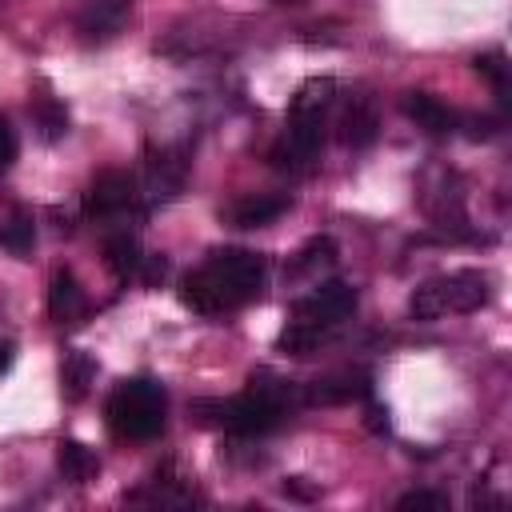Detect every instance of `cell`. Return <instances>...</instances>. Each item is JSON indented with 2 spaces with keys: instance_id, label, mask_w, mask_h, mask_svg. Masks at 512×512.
<instances>
[{
  "instance_id": "obj_1",
  "label": "cell",
  "mask_w": 512,
  "mask_h": 512,
  "mask_svg": "<svg viewBox=\"0 0 512 512\" xmlns=\"http://www.w3.org/2000/svg\"><path fill=\"white\" fill-rule=\"evenodd\" d=\"M268 260L248 248H216L196 272L180 280V300L200 316H224L264 292Z\"/></svg>"
},
{
  "instance_id": "obj_2",
  "label": "cell",
  "mask_w": 512,
  "mask_h": 512,
  "mask_svg": "<svg viewBox=\"0 0 512 512\" xmlns=\"http://www.w3.org/2000/svg\"><path fill=\"white\" fill-rule=\"evenodd\" d=\"M332 108H336V80L332 76H312V80H304L296 88V96L288 104L284 136L268 152V160H272L276 172L308 176L320 164L324 128H328V112Z\"/></svg>"
},
{
  "instance_id": "obj_3",
  "label": "cell",
  "mask_w": 512,
  "mask_h": 512,
  "mask_svg": "<svg viewBox=\"0 0 512 512\" xmlns=\"http://www.w3.org/2000/svg\"><path fill=\"white\" fill-rule=\"evenodd\" d=\"M104 420L120 440H156L168 420V392L152 376L120 380L104 400Z\"/></svg>"
},
{
  "instance_id": "obj_4",
  "label": "cell",
  "mask_w": 512,
  "mask_h": 512,
  "mask_svg": "<svg viewBox=\"0 0 512 512\" xmlns=\"http://www.w3.org/2000/svg\"><path fill=\"white\" fill-rule=\"evenodd\" d=\"M488 296H492V284L480 268H456V272L424 280L412 292L408 312L412 320H440L448 312H476L488 304Z\"/></svg>"
},
{
  "instance_id": "obj_5",
  "label": "cell",
  "mask_w": 512,
  "mask_h": 512,
  "mask_svg": "<svg viewBox=\"0 0 512 512\" xmlns=\"http://www.w3.org/2000/svg\"><path fill=\"white\" fill-rule=\"evenodd\" d=\"M140 200V184L132 172L124 168H104L92 176L88 192H84V216L92 220H116L124 212H132Z\"/></svg>"
},
{
  "instance_id": "obj_6",
  "label": "cell",
  "mask_w": 512,
  "mask_h": 512,
  "mask_svg": "<svg viewBox=\"0 0 512 512\" xmlns=\"http://www.w3.org/2000/svg\"><path fill=\"white\" fill-rule=\"evenodd\" d=\"M352 312H356V288L344 284V280H328V284L312 288L308 296L292 300V316H296V320H308V324H328V328H336V324H344Z\"/></svg>"
},
{
  "instance_id": "obj_7",
  "label": "cell",
  "mask_w": 512,
  "mask_h": 512,
  "mask_svg": "<svg viewBox=\"0 0 512 512\" xmlns=\"http://www.w3.org/2000/svg\"><path fill=\"white\" fill-rule=\"evenodd\" d=\"M336 132H340V144L352 148V152H364L376 144L380 136V108L368 92H352L344 96L340 112H336Z\"/></svg>"
},
{
  "instance_id": "obj_8",
  "label": "cell",
  "mask_w": 512,
  "mask_h": 512,
  "mask_svg": "<svg viewBox=\"0 0 512 512\" xmlns=\"http://www.w3.org/2000/svg\"><path fill=\"white\" fill-rule=\"evenodd\" d=\"M128 12H132V0H84V8L76 12V32L84 44H104L120 36Z\"/></svg>"
},
{
  "instance_id": "obj_9",
  "label": "cell",
  "mask_w": 512,
  "mask_h": 512,
  "mask_svg": "<svg viewBox=\"0 0 512 512\" xmlns=\"http://www.w3.org/2000/svg\"><path fill=\"white\" fill-rule=\"evenodd\" d=\"M372 396V376L368 372H336L312 384H300L304 404H348V400H368Z\"/></svg>"
},
{
  "instance_id": "obj_10",
  "label": "cell",
  "mask_w": 512,
  "mask_h": 512,
  "mask_svg": "<svg viewBox=\"0 0 512 512\" xmlns=\"http://www.w3.org/2000/svg\"><path fill=\"white\" fill-rule=\"evenodd\" d=\"M288 196L284 192H256V196H240V200H232L224 212H220V220H228L232 228H264V224H272V220H280L284 212H288Z\"/></svg>"
},
{
  "instance_id": "obj_11",
  "label": "cell",
  "mask_w": 512,
  "mask_h": 512,
  "mask_svg": "<svg viewBox=\"0 0 512 512\" xmlns=\"http://www.w3.org/2000/svg\"><path fill=\"white\" fill-rule=\"evenodd\" d=\"M48 316H52L56 324H64V328H72V324H80V320L88 316L84 288H80V280H76L68 268L52 272V284H48Z\"/></svg>"
},
{
  "instance_id": "obj_12",
  "label": "cell",
  "mask_w": 512,
  "mask_h": 512,
  "mask_svg": "<svg viewBox=\"0 0 512 512\" xmlns=\"http://www.w3.org/2000/svg\"><path fill=\"white\" fill-rule=\"evenodd\" d=\"M400 108H404L408 120H416V128H424V132H432V136H448V132L460 124L456 112H452L444 100H436L432 92H404Z\"/></svg>"
},
{
  "instance_id": "obj_13",
  "label": "cell",
  "mask_w": 512,
  "mask_h": 512,
  "mask_svg": "<svg viewBox=\"0 0 512 512\" xmlns=\"http://www.w3.org/2000/svg\"><path fill=\"white\" fill-rule=\"evenodd\" d=\"M184 184V160L176 152H160V156H148V168H144V192L148 200H172Z\"/></svg>"
},
{
  "instance_id": "obj_14",
  "label": "cell",
  "mask_w": 512,
  "mask_h": 512,
  "mask_svg": "<svg viewBox=\"0 0 512 512\" xmlns=\"http://www.w3.org/2000/svg\"><path fill=\"white\" fill-rule=\"evenodd\" d=\"M104 264L112 268L116 280H140V268H144V248L132 232H112L104 240Z\"/></svg>"
},
{
  "instance_id": "obj_15",
  "label": "cell",
  "mask_w": 512,
  "mask_h": 512,
  "mask_svg": "<svg viewBox=\"0 0 512 512\" xmlns=\"http://www.w3.org/2000/svg\"><path fill=\"white\" fill-rule=\"evenodd\" d=\"M332 340V328L328 324H308V320H292L280 336H276V348L284 356H312L320 344Z\"/></svg>"
},
{
  "instance_id": "obj_16",
  "label": "cell",
  "mask_w": 512,
  "mask_h": 512,
  "mask_svg": "<svg viewBox=\"0 0 512 512\" xmlns=\"http://www.w3.org/2000/svg\"><path fill=\"white\" fill-rule=\"evenodd\" d=\"M92 376H96V364H92V356L88 352H80V348H68L64 352V360H60V392H64V400H84L88 396V384H92Z\"/></svg>"
},
{
  "instance_id": "obj_17",
  "label": "cell",
  "mask_w": 512,
  "mask_h": 512,
  "mask_svg": "<svg viewBox=\"0 0 512 512\" xmlns=\"http://www.w3.org/2000/svg\"><path fill=\"white\" fill-rule=\"evenodd\" d=\"M56 464H60L64 480H72V484H84V480H92V476L100 472V460H96V452H92V448H84L80 440H60Z\"/></svg>"
},
{
  "instance_id": "obj_18",
  "label": "cell",
  "mask_w": 512,
  "mask_h": 512,
  "mask_svg": "<svg viewBox=\"0 0 512 512\" xmlns=\"http://www.w3.org/2000/svg\"><path fill=\"white\" fill-rule=\"evenodd\" d=\"M336 240L332 236H312L300 252H296V260L288 264V272L292 276H312V272H320V268H332L336 264Z\"/></svg>"
},
{
  "instance_id": "obj_19",
  "label": "cell",
  "mask_w": 512,
  "mask_h": 512,
  "mask_svg": "<svg viewBox=\"0 0 512 512\" xmlns=\"http://www.w3.org/2000/svg\"><path fill=\"white\" fill-rule=\"evenodd\" d=\"M36 244V224L24 208H16L8 220H0V248L12 252V256H28Z\"/></svg>"
},
{
  "instance_id": "obj_20",
  "label": "cell",
  "mask_w": 512,
  "mask_h": 512,
  "mask_svg": "<svg viewBox=\"0 0 512 512\" xmlns=\"http://www.w3.org/2000/svg\"><path fill=\"white\" fill-rule=\"evenodd\" d=\"M32 120H36V128H40L44 140H60V136L68 132V108H64L56 96H36Z\"/></svg>"
},
{
  "instance_id": "obj_21",
  "label": "cell",
  "mask_w": 512,
  "mask_h": 512,
  "mask_svg": "<svg viewBox=\"0 0 512 512\" xmlns=\"http://www.w3.org/2000/svg\"><path fill=\"white\" fill-rule=\"evenodd\" d=\"M472 68H476V76H484L492 88H496V96L508 104V60H504V52H480L476 60H472Z\"/></svg>"
},
{
  "instance_id": "obj_22",
  "label": "cell",
  "mask_w": 512,
  "mask_h": 512,
  "mask_svg": "<svg viewBox=\"0 0 512 512\" xmlns=\"http://www.w3.org/2000/svg\"><path fill=\"white\" fill-rule=\"evenodd\" d=\"M400 512H448V496L444 492H428V488H412L396 500Z\"/></svg>"
},
{
  "instance_id": "obj_23",
  "label": "cell",
  "mask_w": 512,
  "mask_h": 512,
  "mask_svg": "<svg viewBox=\"0 0 512 512\" xmlns=\"http://www.w3.org/2000/svg\"><path fill=\"white\" fill-rule=\"evenodd\" d=\"M16 152H20V140H16V128L0 116V172H8L16 164Z\"/></svg>"
},
{
  "instance_id": "obj_24",
  "label": "cell",
  "mask_w": 512,
  "mask_h": 512,
  "mask_svg": "<svg viewBox=\"0 0 512 512\" xmlns=\"http://www.w3.org/2000/svg\"><path fill=\"white\" fill-rule=\"evenodd\" d=\"M464 124H468V136L472 140H488V136L500 132V120H492V116H468Z\"/></svg>"
},
{
  "instance_id": "obj_25",
  "label": "cell",
  "mask_w": 512,
  "mask_h": 512,
  "mask_svg": "<svg viewBox=\"0 0 512 512\" xmlns=\"http://www.w3.org/2000/svg\"><path fill=\"white\" fill-rule=\"evenodd\" d=\"M284 496H296V500H316V488H312V484H304V476H292V480H284Z\"/></svg>"
},
{
  "instance_id": "obj_26",
  "label": "cell",
  "mask_w": 512,
  "mask_h": 512,
  "mask_svg": "<svg viewBox=\"0 0 512 512\" xmlns=\"http://www.w3.org/2000/svg\"><path fill=\"white\" fill-rule=\"evenodd\" d=\"M364 424H368L372 432H388V408H380V404H368V416H364Z\"/></svg>"
},
{
  "instance_id": "obj_27",
  "label": "cell",
  "mask_w": 512,
  "mask_h": 512,
  "mask_svg": "<svg viewBox=\"0 0 512 512\" xmlns=\"http://www.w3.org/2000/svg\"><path fill=\"white\" fill-rule=\"evenodd\" d=\"M8 364H12V344L4 340V344H0V372H8Z\"/></svg>"
},
{
  "instance_id": "obj_28",
  "label": "cell",
  "mask_w": 512,
  "mask_h": 512,
  "mask_svg": "<svg viewBox=\"0 0 512 512\" xmlns=\"http://www.w3.org/2000/svg\"><path fill=\"white\" fill-rule=\"evenodd\" d=\"M276 4H300V0H276Z\"/></svg>"
}]
</instances>
